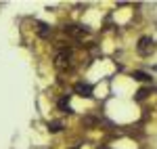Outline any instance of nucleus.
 Listing matches in <instances>:
<instances>
[{"mask_svg": "<svg viewBox=\"0 0 157 149\" xmlns=\"http://www.w3.org/2000/svg\"><path fill=\"white\" fill-rule=\"evenodd\" d=\"M136 50H138L140 57H151L155 53V40L149 36H143L138 40V44H136Z\"/></svg>", "mask_w": 157, "mask_h": 149, "instance_id": "obj_1", "label": "nucleus"}, {"mask_svg": "<svg viewBox=\"0 0 157 149\" xmlns=\"http://www.w3.org/2000/svg\"><path fill=\"white\" fill-rule=\"evenodd\" d=\"M71 57H73L71 49H67V46H59L57 55H55V65H57V67H67V65L71 63Z\"/></svg>", "mask_w": 157, "mask_h": 149, "instance_id": "obj_2", "label": "nucleus"}, {"mask_svg": "<svg viewBox=\"0 0 157 149\" xmlns=\"http://www.w3.org/2000/svg\"><path fill=\"white\" fill-rule=\"evenodd\" d=\"M73 92H75V95H80V97L90 99V97H92V86H90V84H86V82H75V84H73Z\"/></svg>", "mask_w": 157, "mask_h": 149, "instance_id": "obj_3", "label": "nucleus"}, {"mask_svg": "<svg viewBox=\"0 0 157 149\" xmlns=\"http://www.w3.org/2000/svg\"><path fill=\"white\" fill-rule=\"evenodd\" d=\"M69 99H71V95H63V97L57 101V107H59V112H61V113H73Z\"/></svg>", "mask_w": 157, "mask_h": 149, "instance_id": "obj_4", "label": "nucleus"}, {"mask_svg": "<svg viewBox=\"0 0 157 149\" xmlns=\"http://www.w3.org/2000/svg\"><path fill=\"white\" fill-rule=\"evenodd\" d=\"M65 34H69V36H84V34H88V27H78V25H65Z\"/></svg>", "mask_w": 157, "mask_h": 149, "instance_id": "obj_5", "label": "nucleus"}, {"mask_svg": "<svg viewBox=\"0 0 157 149\" xmlns=\"http://www.w3.org/2000/svg\"><path fill=\"white\" fill-rule=\"evenodd\" d=\"M36 25H38L36 32H38V36H40V38H48L50 34H52V29H50V27L44 23V21H36Z\"/></svg>", "mask_w": 157, "mask_h": 149, "instance_id": "obj_6", "label": "nucleus"}, {"mask_svg": "<svg viewBox=\"0 0 157 149\" xmlns=\"http://www.w3.org/2000/svg\"><path fill=\"white\" fill-rule=\"evenodd\" d=\"M132 78H134V80H138V82H149V80H151V76L147 74V72H140V69L132 72Z\"/></svg>", "mask_w": 157, "mask_h": 149, "instance_id": "obj_7", "label": "nucleus"}, {"mask_svg": "<svg viewBox=\"0 0 157 149\" xmlns=\"http://www.w3.org/2000/svg\"><path fill=\"white\" fill-rule=\"evenodd\" d=\"M48 130L50 132H61L63 130V122H48Z\"/></svg>", "mask_w": 157, "mask_h": 149, "instance_id": "obj_8", "label": "nucleus"}, {"mask_svg": "<svg viewBox=\"0 0 157 149\" xmlns=\"http://www.w3.org/2000/svg\"><path fill=\"white\" fill-rule=\"evenodd\" d=\"M145 97H147V88H140V90L136 92V99H138V101H143Z\"/></svg>", "mask_w": 157, "mask_h": 149, "instance_id": "obj_9", "label": "nucleus"}, {"mask_svg": "<svg viewBox=\"0 0 157 149\" xmlns=\"http://www.w3.org/2000/svg\"><path fill=\"white\" fill-rule=\"evenodd\" d=\"M75 149H78V147H75Z\"/></svg>", "mask_w": 157, "mask_h": 149, "instance_id": "obj_10", "label": "nucleus"}]
</instances>
